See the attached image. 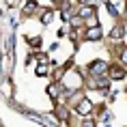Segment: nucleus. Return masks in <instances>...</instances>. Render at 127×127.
<instances>
[{
  "instance_id": "1",
  "label": "nucleus",
  "mask_w": 127,
  "mask_h": 127,
  "mask_svg": "<svg viewBox=\"0 0 127 127\" xmlns=\"http://www.w3.org/2000/svg\"><path fill=\"white\" fill-rule=\"evenodd\" d=\"M88 71L93 78H99V75H106L110 71V67L106 65V60H93L91 65H88Z\"/></svg>"
},
{
  "instance_id": "2",
  "label": "nucleus",
  "mask_w": 127,
  "mask_h": 127,
  "mask_svg": "<svg viewBox=\"0 0 127 127\" xmlns=\"http://www.w3.org/2000/svg\"><path fill=\"white\" fill-rule=\"evenodd\" d=\"M75 110H78V112H80L82 116H88V114L93 112V103H91V101H88L86 97H82V99L78 101V103H75Z\"/></svg>"
},
{
  "instance_id": "3",
  "label": "nucleus",
  "mask_w": 127,
  "mask_h": 127,
  "mask_svg": "<svg viewBox=\"0 0 127 127\" xmlns=\"http://www.w3.org/2000/svg\"><path fill=\"white\" fill-rule=\"evenodd\" d=\"M84 39L86 41H99L101 39V26H91L84 32Z\"/></svg>"
},
{
  "instance_id": "4",
  "label": "nucleus",
  "mask_w": 127,
  "mask_h": 127,
  "mask_svg": "<svg viewBox=\"0 0 127 127\" xmlns=\"http://www.w3.org/2000/svg\"><path fill=\"white\" fill-rule=\"evenodd\" d=\"M123 34H125V30H123L121 24H116V26L110 28V39H112V41H121V39H123Z\"/></svg>"
},
{
  "instance_id": "5",
  "label": "nucleus",
  "mask_w": 127,
  "mask_h": 127,
  "mask_svg": "<svg viewBox=\"0 0 127 127\" xmlns=\"http://www.w3.org/2000/svg\"><path fill=\"white\" fill-rule=\"evenodd\" d=\"M78 15H82V17L86 20V17L95 15V7L93 4H82V7H78Z\"/></svg>"
},
{
  "instance_id": "6",
  "label": "nucleus",
  "mask_w": 127,
  "mask_h": 127,
  "mask_svg": "<svg viewBox=\"0 0 127 127\" xmlns=\"http://www.w3.org/2000/svg\"><path fill=\"white\" fill-rule=\"evenodd\" d=\"M108 73H110V78H112V80H123V78H125V69H121V67H116V65H114V67H110V71H108Z\"/></svg>"
},
{
  "instance_id": "7",
  "label": "nucleus",
  "mask_w": 127,
  "mask_h": 127,
  "mask_svg": "<svg viewBox=\"0 0 127 127\" xmlns=\"http://www.w3.org/2000/svg\"><path fill=\"white\" fill-rule=\"evenodd\" d=\"M34 73L39 75V78H43V75H47V73H50V65H47V63H39V65L34 67Z\"/></svg>"
},
{
  "instance_id": "8",
  "label": "nucleus",
  "mask_w": 127,
  "mask_h": 127,
  "mask_svg": "<svg viewBox=\"0 0 127 127\" xmlns=\"http://www.w3.org/2000/svg\"><path fill=\"white\" fill-rule=\"evenodd\" d=\"M52 17H54V11H41L39 22H41V24H50V22H52Z\"/></svg>"
},
{
  "instance_id": "9",
  "label": "nucleus",
  "mask_w": 127,
  "mask_h": 127,
  "mask_svg": "<svg viewBox=\"0 0 127 127\" xmlns=\"http://www.w3.org/2000/svg\"><path fill=\"white\" fill-rule=\"evenodd\" d=\"M32 11H37V2H26L24 4V15H32Z\"/></svg>"
},
{
  "instance_id": "10",
  "label": "nucleus",
  "mask_w": 127,
  "mask_h": 127,
  "mask_svg": "<svg viewBox=\"0 0 127 127\" xmlns=\"http://www.w3.org/2000/svg\"><path fill=\"white\" fill-rule=\"evenodd\" d=\"M121 60H123V65L127 67V45L123 47V50H121Z\"/></svg>"
}]
</instances>
